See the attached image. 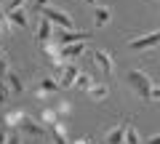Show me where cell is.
Wrapping results in <instances>:
<instances>
[{"label": "cell", "instance_id": "obj_16", "mask_svg": "<svg viewBox=\"0 0 160 144\" xmlns=\"http://www.w3.org/2000/svg\"><path fill=\"white\" fill-rule=\"evenodd\" d=\"M123 144H139V133H136V128H133V126H128V128H126Z\"/></svg>", "mask_w": 160, "mask_h": 144}, {"label": "cell", "instance_id": "obj_14", "mask_svg": "<svg viewBox=\"0 0 160 144\" xmlns=\"http://www.w3.org/2000/svg\"><path fill=\"white\" fill-rule=\"evenodd\" d=\"M91 86H93L91 75H86V72H80V75H78V80H75V86H72V88H80V91H88Z\"/></svg>", "mask_w": 160, "mask_h": 144}, {"label": "cell", "instance_id": "obj_24", "mask_svg": "<svg viewBox=\"0 0 160 144\" xmlns=\"http://www.w3.org/2000/svg\"><path fill=\"white\" fill-rule=\"evenodd\" d=\"M6 133H8L6 128H0V144H6Z\"/></svg>", "mask_w": 160, "mask_h": 144}, {"label": "cell", "instance_id": "obj_19", "mask_svg": "<svg viewBox=\"0 0 160 144\" xmlns=\"http://www.w3.org/2000/svg\"><path fill=\"white\" fill-rule=\"evenodd\" d=\"M8 123H11V126H19V123H22V112H11V115H8Z\"/></svg>", "mask_w": 160, "mask_h": 144}, {"label": "cell", "instance_id": "obj_7", "mask_svg": "<svg viewBox=\"0 0 160 144\" xmlns=\"http://www.w3.org/2000/svg\"><path fill=\"white\" fill-rule=\"evenodd\" d=\"M126 128L128 123H118L107 131V144H123V136H126Z\"/></svg>", "mask_w": 160, "mask_h": 144}, {"label": "cell", "instance_id": "obj_26", "mask_svg": "<svg viewBox=\"0 0 160 144\" xmlns=\"http://www.w3.org/2000/svg\"><path fill=\"white\" fill-rule=\"evenodd\" d=\"M86 3H96V0H86Z\"/></svg>", "mask_w": 160, "mask_h": 144}, {"label": "cell", "instance_id": "obj_18", "mask_svg": "<svg viewBox=\"0 0 160 144\" xmlns=\"http://www.w3.org/2000/svg\"><path fill=\"white\" fill-rule=\"evenodd\" d=\"M6 144H22L19 133H16V131H8V133H6Z\"/></svg>", "mask_w": 160, "mask_h": 144}, {"label": "cell", "instance_id": "obj_21", "mask_svg": "<svg viewBox=\"0 0 160 144\" xmlns=\"http://www.w3.org/2000/svg\"><path fill=\"white\" fill-rule=\"evenodd\" d=\"M46 3H48V0H35V8H38V11H43V8H46Z\"/></svg>", "mask_w": 160, "mask_h": 144}, {"label": "cell", "instance_id": "obj_17", "mask_svg": "<svg viewBox=\"0 0 160 144\" xmlns=\"http://www.w3.org/2000/svg\"><path fill=\"white\" fill-rule=\"evenodd\" d=\"M40 120L46 123V126H53V123H56V112L53 110H43L40 112Z\"/></svg>", "mask_w": 160, "mask_h": 144}, {"label": "cell", "instance_id": "obj_20", "mask_svg": "<svg viewBox=\"0 0 160 144\" xmlns=\"http://www.w3.org/2000/svg\"><path fill=\"white\" fill-rule=\"evenodd\" d=\"M16 8H24V0H11V3H8V11H16Z\"/></svg>", "mask_w": 160, "mask_h": 144}, {"label": "cell", "instance_id": "obj_12", "mask_svg": "<svg viewBox=\"0 0 160 144\" xmlns=\"http://www.w3.org/2000/svg\"><path fill=\"white\" fill-rule=\"evenodd\" d=\"M38 88H40V93H59V91H62L59 83H56V77H43Z\"/></svg>", "mask_w": 160, "mask_h": 144}, {"label": "cell", "instance_id": "obj_6", "mask_svg": "<svg viewBox=\"0 0 160 144\" xmlns=\"http://www.w3.org/2000/svg\"><path fill=\"white\" fill-rule=\"evenodd\" d=\"M6 22H8V24H13V27L27 29L29 19H27V13H24V8H16V11H8V13H6Z\"/></svg>", "mask_w": 160, "mask_h": 144}, {"label": "cell", "instance_id": "obj_22", "mask_svg": "<svg viewBox=\"0 0 160 144\" xmlns=\"http://www.w3.org/2000/svg\"><path fill=\"white\" fill-rule=\"evenodd\" d=\"M149 144H160V133H155V136H149Z\"/></svg>", "mask_w": 160, "mask_h": 144}, {"label": "cell", "instance_id": "obj_2", "mask_svg": "<svg viewBox=\"0 0 160 144\" xmlns=\"http://www.w3.org/2000/svg\"><path fill=\"white\" fill-rule=\"evenodd\" d=\"M128 83L133 86V91H136L142 99H149V96H152V80L147 77V72H142V69L128 72Z\"/></svg>", "mask_w": 160, "mask_h": 144}, {"label": "cell", "instance_id": "obj_15", "mask_svg": "<svg viewBox=\"0 0 160 144\" xmlns=\"http://www.w3.org/2000/svg\"><path fill=\"white\" fill-rule=\"evenodd\" d=\"M8 83H11V91L13 93H24V86H22V80H19V75H16V72H8Z\"/></svg>", "mask_w": 160, "mask_h": 144}, {"label": "cell", "instance_id": "obj_11", "mask_svg": "<svg viewBox=\"0 0 160 144\" xmlns=\"http://www.w3.org/2000/svg\"><path fill=\"white\" fill-rule=\"evenodd\" d=\"M93 62L99 64V69H102V72L112 75V59H109L107 51H96V53H93Z\"/></svg>", "mask_w": 160, "mask_h": 144}, {"label": "cell", "instance_id": "obj_3", "mask_svg": "<svg viewBox=\"0 0 160 144\" xmlns=\"http://www.w3.org/2000/svg\"><path fill=\"white\" fill-rule=\"evenodd\" d=\"M43 19H48L51 24H56L59 29H72L75 27V22H72V16L69 13H64V11H59V8H43Z\"/></svg>", "mask_w": 160, "mask_h": 144}, {"label": "cell", "instance_id": "obj_10", "mask_svg": "<svg viewBox=\"0 0 160 144\" xmlns=\"http://www.w3.org/2000/svg\"><path fill=\"white\" fill-rule=\"evenodd\" d=\"M109 19H112V8L109 6H96L93 8V24H96V27H104Z\"/></svg>", "mask_w": 160, "mask_h": 144}, {"label": "cell", "instance_id": "obj_1", "mask_svg": "<svg viewBox=\"0 0 160 144\" xmlns=\"http://www.w3.org/2000/svg\"><path fill=\"white\" fill-rule=\"evenodd\" d=\"M56 83H59V88H72L75 86V80H78V75H80V67L75 62H62L59 59L56 62Z\"/></svg>", "mask_w": 160, "mask_h": 144}, {"label": "cell", "instance_id": "obj_13", "mask_svg": "<svg viewBox=\"0 0 160 144\" xmlns=\"http://www.w3.org/2000/svg\"><path fill=\"white\" fill-rule=\"evenodd\" d=\"M107 93H109L107 86H91V88H88V96H91L93 102H104V99H107Z\"/></svg>", "mask_w": 160, "mask_h": 144}, {"label": "cell", "instance_id": "obj_23", "mask_svg": "<svg viewBox=\"0 0 160 144\" xmlns=\"http://www.w3.org/2000/svg\"><path fill=\"white\" fill-rule=\"evenodd\" d=\"M149 99H160V88H155V86H152V96H149Z\"/></svg>", "mask_w": 160, "mask_h": 144}, {"label": "cell", "instance_id": "obj_9", "mask_svg": "<svg viewBox=\"0 0 160 144\" xmlns=\"http://www.w3.org/2000/svg\"><path fill=\"white\" fill-rule=\"evenodd\" d=\"M19 131H24L27 136H38V139H40V136H46V131H43L38 123H32L29 117H22V123H19Z\"/></svg>", "mask_w": 160, "mask_h": 144}, {"label": "cell", "instance_id": "obj_25", "mask_svg": "<svg viewBox=\"0 0 160 144\" xmlns=\"http://www.w3.org/2000/svg\"><path fill=\"white\" fill-rule=\"evenodd\" d=\"M75 144H88V139H78V142H75Z\"/></svg>", "mask_w": 160, "mask_h": 144}, {"label": "cell", "instance_id": "obj_8", "mask_svg": "<svg viewBox=\"0 0 160 144\" xmlns=\"http://www.w3.org/2000/svg\"><path fill=\"white\" fill-rule=\"evenodd\" d=\"M53 37V24L48 19H40V27H38V43L48 46V40Z\"/></svg>", "mask_w": 160, "mask_h": 144}, {"label": "cell", "instance_id": "obj_4", "mask_svg": "<svg viewBox=\"0 0 160 144\" xmlns=\"http://www.w3.org/2000/svg\"><path fill=\"white\" fill-rule=\"evenodd\" d=\"M53 37H56V43H62V46H69V43H86L88 40V32H72V29H69V32H56L53 35Z\"/></svg>", "mask_w": 160, "mask_h": 144}, {"label": "cell", "instance_id": "obj_5", "mask_svg": "<svg viewBox=\"0 0 160 144\" xmlns=\"http://www.w3.org/2000/svg\"><path fill=\"white\" fill-rule=\"evenodd\" d=\"M80 53H83V43H69V46H62V48H59V59H62V62L78 59Z\"/></svg>", "mask_w": 160, "mask_h": 144}]
</instances>
